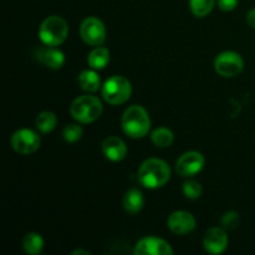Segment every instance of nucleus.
I'll use <instances>...</instances> for the list:
<instances>
[{
	"label": "nucleus",
	"instance_id": "obj_27",
	"mask_svg": "<svg viewBox=\"0 0 255 255\" xmlns=\"http://www.w3.org/2000/svg\"><path fill=\"white\" fill-rule=\"evenodd\" d=\"M72 255H79V254H84V255H91V253L87 251H82V249H76V251H74L71 253Z\"/></svg>",
	"mask_w": 255,
	"mask_h": 255
},
{
	"label": "nucleus",
	"instance_id": "obj_16",
	"mask_svg": "<svg viewBox=\"0 0 255 255\" xmlns=\"http://www.w3.org/2000/svg\"><path fill=\"white\" fill-rule=\"evenodd\" d=\"M77 82L81 90L89 94H94V92L99 91L101 87V79H100L99 74L96 70H84L80 72L79 77H77Z\"/></svg>",
	"mask_w": 255,
	"mask_h": 255
},
{
	"label": "nucleus",
	"instance_id": "obj_23",
	"mask_svg": "<svg viewBox=\"0 0 255 255\" xmlns=\"http://www.w3.org/2000/svg\"><path fill=\"white\" fill-rule=\"evenodd\" d=\"M183 194L188 199H198L202 196V186L197 181H188L183 184Z\"/></svg>",
	"mask_w": 255,
	"mask_h": 255
},
{
	"label": "nucleus",
	"instance_id": "obj_17",
	"mask_svg": "<svg viewBox=\"0 0 255 255\" xmlns=\"http://www.w3.org/2000/svg\"><path fill=\"white\" fill-rule=\"evenodd\" d=\"M110 62V51L109 49L101 46H96L87 57V64L94 70H102L109 65Z\"/></svg>",
	"mask_w": 255,
	"mask_h": 255
},
{
	"label": "nucleus",
	"instance_id": "obj_21",
	"mask_svg": "<svg viewBox=\"0 0 255 255\" xmlns=\"http://www.w3.org/2000/svg\"><path fill=\"white\" fill-rule=\"evenodd\" d=\"M216 0H189V9L197 17H204L213 10Z\"/></svg>",
	"mask_w": 255,
	"mask_h": 255
},
{
	"label": "nucleus",
	"instance_id": "obj_9",
	"mask_svg": "<svg viewBox=\"0 0 255 255\" xmlns=\"http://www.w3.org/2000/svg\"><path fill=\"white\" fill-rule=\"evenodd\" d=\"M206 159L197 151H189L182 154L176 162V172L182 177H193L203 169Z\"/></svg>",
	"mask_w": 255,
	"mask_h": 255
},
{
	"label": "nucleus",
	"instance_id": "obj_15",
	"mask_svg": "<svg viewBox=\"0 0 255 255\" xmlns=\"http://www.w3.org/2000/svg\"><path fill=\"white\" fill-rule=\"evenodd\" d=\"M144 206V197L139 189L131 188L124 196V208L127 213L137 214L142 211Z\"/></svg>",
	"mask_w": 255,
	"mask_h": 255
},
{
	"label": "nucleus",
	"instance_id": "obj_3",
	"mask_svg": "<svg viewBox=\"0 0 255 255\" xmlns=\"http://www.w3.org/2000/svg\"><path fill=\"white\" fill-rule=\"evenodd\" d=\"M69 35V25L64 17L59 15L47 16L39 27V37L46 46H59Z\"/></svg>",
	"mask_w": 255,
	"mask_h": 255
},
{
	"label": "nucleus",
	"instance_id": "obj_6",
	"mask_svg": "<svg viewBox=\"0 0 255 255\" xmlns=\"http://www.w3.org/2000/svg\"><path fill=\"white\" fill-rule=\"evenodd\" d=\"M244 69V60L238 52L224 51L221 52L214 60V70L223 77L238 76Z\"/></svg>",
	"mask_w": 255,
	"mask_h": 255
},
{
	"label": "nucleus",
	"instance_id": "obj_22",
	"mask_svg": "<svg viewBox=\"0 0 255 255\" xmlns=\"http://www.w3.org/2000/svg\"><path fill=\"white\" fill-rule=\"evenodd\" d=\"M82 133H84V129L80 125L76 124H70L66 125L62 131V136H64V139L69 143H75V142L79 141L82 137Z\"/></svg>",
	"mask_w": 255,
	"mask_h": 255
},
{
	"label": "nucleus",
	"instance_id": "obj_12",
	"mask_svg": "<svg viewBox=\"0 0 255 255\" xmlns=\"http://www.w3.org/2000/svg\"><path fill=\"white\" fill-rule=\"evenodd\" d=\"M203 246L207 253L209 254H222L226 252L228 247V236L226 231L219 227L208 229L204 234Z\"/></svg>",
	"mask_w": 255,
	"mask_h": 255
},
{
	"label": "nucleus",
	"instance_id": "obj_8",
	"mask_svg": "<svg viewBox=\"0 0 255 255\" xmlns=\"http://www.w3.org/2000/svg\"><path fill=\"white\" fill-rule=\"evenodd\" d=\"M10 144L16 153L31 154L40 148V136L29 128L17 129L10 138Z\"/></svg>",
	"mask_w": 255,
	"mask_h": 255
},
{
	"label": "nucleus",
	"instance_id": "obj_19",
	"mask_svg": "<svg viewBox=\"0 0 255 255\" xmlns=\"http://www.w3.org/2000/svg\"><path fill=\"white\" fill-rule=\"evenodd\" d=\"M151 139L153 144L159 148H167V147L172 146L174 141L173 132L166 127H158L154 131H152Z\"/></svg>",
	"mask_w": 255,
	"mask_h": 255
},
{
	"label": "nucleus",
	"instance_id": "obj_11",
	"mask_svg": "<svg viewBox=\"0 0 255 255\" xmlns=\"http://www.w3.org/2000/svg\"><path fill=\"white\" fill-rule=\"evenodd\" d=\"M168 229L176 236H186L196 229L197 222L193 214L186 211H177L169 216L167 221Z\"/></svg>",
	"mask_w": 255,
	"mask_h": 255
},
{
	"label": "nucleus",
	"instance_id": "obj_24",
	"mask_svg": "<svg viewBox=\"0 0 255 255\" xmlns=\"http://www.w3.org/2000/svg\"><path fill=\"white\" fill-rule=\"evenodd\" d=\"M239 224V214L234 211H229L222 217V226L226 229H234Z\"/></svg>",
	"mask_w": 255,
	"mask_h": 255
},
{
	"label": "nucleus",
	"instance_id": "obj_18",
	"mask_svg": "<svg viewBox=\"0 0 255 255\" xmlns=\"http://www.w3.org/2000/svg\"><path fill=\"white\" fill-rule=\"evenodd\" d=\"M44 248V239L37 233H27L22 239V249L29 255H37Z\"/></svg>",
	"mask_w": 255,
	"mask_h": 255
},
{
	"label": "nucleus",
	"instance_id": "obj_5",
	"mask_svg": "<svg viewBox=\"0 0 255 255\" xmlns=\"http://www.w3.org/2000/svg\"><path fill=\"white\" fill-rule=\"evenodd\" d=\"M102 97L110 105H122L128 101L132 94V85L125 76L115 75L106 80L101 89Z\"/></svg>",
	"mask_w": 255,
	"mask_h": 255
},
{
	"label": "nucleus",
	"instance_id": "obj_13",
	"mask_svg": "<svg viewBox=\"0 0 255 255\" xmlns=\"http://www.w3.org/2000/svg\"><path fill=\"white\" fill-rule=\"evenodd\" d=\"M101 148L105 157L112 162H120L127 156V146L120 137L110 136L105 138Z\"/></svg>",
	"mask_w": 255,
	"mask_h": 255
},
{
	"label": "nucleus",
	"instance_id": "obj_10",
	"mask_svg": "<svg viewBox=\"0 0 255 255\" xmlns=\"http://www.w3.org/2000/svg\"><path fill=\"white\" fill-rule=\"evenodd\" d=\"M136 255H172L174 253L171 244L157 237H144L134 247Z\"/></svg>",
	"mask_w": 255,
	"mask_h": 255
},
{
	"label": "nucleus",
	"instance_id": "obj_25",
	"mask_svg": "<svg viewBox=\"0 0 255 255\" xmlns=\"http://www.w3.org/2000/svg\"><path fill=\"white\" fill-rule=\"evenodd\" d=\"M219 9L223 11H232L237 7L239 0H217Z\"/></svg>",
	"mask_w": 255,
	"mask_h": 255
},
{
	"label": "nucleus",
	"instance_id": "obj_26",
	"mask_svg": "<svg viewBox=\"0 0 255 255\" xmlns=\"http://www.w3.org/2000/svg\"><path fill=\"white\" fill-rule=\"evenodd\" d=\"M247 22L249 24V26L255 29V9H252L248 12V15H247Z\"/></svg>",
	"mask_w": 255,
	"mask_h": 255
},
{
	"label": "nucleus",
	"instance_id": "obj_20",
	"mask_svg": "<svg viewBox=\"0 0 255 255\" xmlns=\"http://www.w3.org/2000/svg\"><path fill=\"white\" fill-rule=\"evenodd\" d=\"M56 124L57 119L54 112L42 111L36 117V128L41 133H49V132L54 131L55 127H56Z\"/></svg>",
	"mask_w": 255,
	"mask_h": 255
},
{
	"label": "nucleus",
	"instance_id": "obj_2",
	"mask_svg": "<svg viewBox=\"0 0 255 255\" xmlns=\"http://www.w3.org/2000/svg\"><path fill=\"white\" fill-rule=\"evenodd\" d=\"M121 126L125 133L131 138H142L149 132L151 119L146 109L139 105H133L126 109L122 115Z\"/></svg>",
	"mask_w": 255,
	"mask_h": 255
},
{
	"label": "nucleus",
	"instance_id": "obj_1",
	"mask_svg": "<svg viewBox=\"0 0 255 255\" xmlns=\"http://www.w3.org/2000/svg\"><path fill=\"white\" fill-rule=\"evenodd\" d=\"M171 179V168L159 158H148L138 169V182L149 189H157L166 186Z\"/></svg>",
	"mask_w": 255,
	"mask_h": 255
},
{
	"label": "nucleus",
	"instance_id": "obj_14",
	"mask_svg": "<svg viewBox=\"0 0 255 255\" xmlns=\"http://www.w3.org/2000/svg\"><path fill=\"white\" fill-rule=\"evenodd\" d=\"M40 61L51 70H60L65 64V54L56 46L40 50Z\"/></svg>",
	"mask_w": 255,
	"mask_h": 255
},
{
	"label": "nucleus",
	"instance_id": "obj_7",
	"mask_svg": "<svg viewBox=\"0 0 255 255\" xmlns=\"http://www.w3.org/2000/svg\"><path fill=\"white\" fill-rule=\"evenodd\" d=\"M106 26L96 16H89L81 22L80 36L91 46H101L106 40Z\"/></svg>",
	"mask_w": 255,
	"mask_h": 255
},
{
	"label": "nucleus",
	"instance_id": "obj_4",
	"mask_svg": "<svg viewBox=\"0 0 255 255\" xmlns=\"http://www.w3.org/2000/svg\"><path fill=\"white\" fill-rule=\"evenodd\" d=\"M102 102L96 96L91 95H82L70 106V114L80 124H92L100 119L102 114Z\"/></svg>",
	"mask_w": 255,
	"mask_h": 255
}]
</instances>
